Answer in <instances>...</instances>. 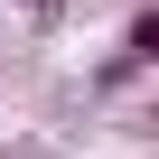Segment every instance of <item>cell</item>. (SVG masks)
<instances>
[{"label":"cell","instance_id":"6da1fadb","mask_svg":"<svg viewBox=\"0 0 159 159\" xmlns=\"http://www.w3.org/2000/svg\"><path fill=\"white\" fill-rule=\"evenodd\" d=\"M150 56H159V10H131V28H122V66L140 75Z\"/></svg>","mask_w":159,"mask_h":159}]
</instances>
